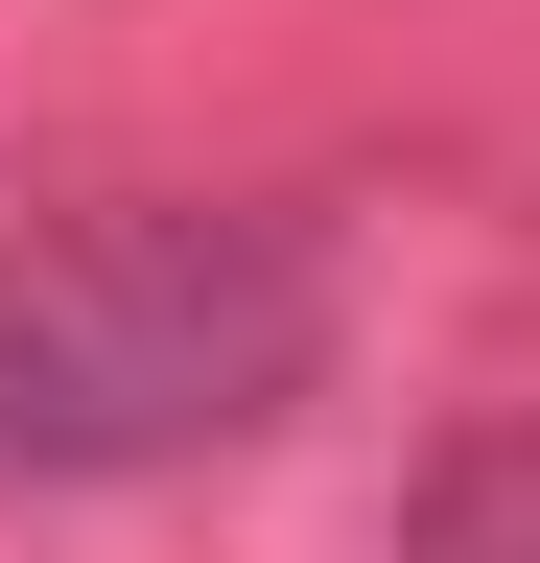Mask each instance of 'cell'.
<instances>
[{
	"label": "cell",
	"mask_w": 540,
	"mask_h": 563,
	"mask_svg": "<svg viewBox=\"0 0 540 563\" xmlns=\"http://www.w3.org/2000/svg\"><path fill=\"white\" fill-rule=\"evenodd\" d=\"M399 563H540V422H470L399 493Z\"/></svg>",
	"instance_id": "2"
},
{
	"label": "cell",
	"mask_w": 540,
	"mask_h": 563,
	"mask_svg": "<svg viewBox=\"0 0 540 563\" xmlns=\"http://www.w3.org/2000/svg\"><path fill=\"white\" fill-rule=\"evenodd\" d=\"M329 306H353L329 211H258V188L47 211V235H0V470L24 493L212 470V446H258L329 376Z\"/></svg>",
	"instance_id": "1"
}]
</instances>
